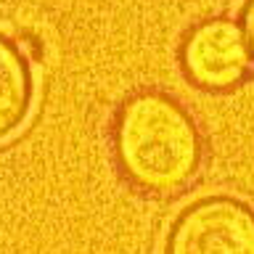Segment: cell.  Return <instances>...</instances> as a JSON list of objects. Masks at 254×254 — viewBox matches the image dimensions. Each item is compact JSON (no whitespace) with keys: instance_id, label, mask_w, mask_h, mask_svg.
Segmentation results:
<instances>
[{"instance_id":"3957f363","label":"cell","mask_w":254,"mask_h":254,"mask_svg":"<svg viewBox=\"0 0 254 254\" xmlns=\"http://www.w3.org/2000/svg\"><path fill=\"white\" fill-rule=\"evenodd\" d=\"M249 45L230 19H206L188 29L180 45V66L190 85L206 93H228L249 74Z\"/></svg>"},{"instance_id":"7a4b0ae2","label":"cell","mask_w":254,"mask_h":254,"mask_svg":"<svg viewBox=\"0 0 254 254\" xmlns=\"http://www.w3.org/2000/svg\"><path fill=\"white\" fill-rule=\"evenodd\" d=\"M164 254H254V209L228 193L196 198L172 220Z\"/></svg>"},{"instance_id":"5b68a950","label":"cell","mask_w":254,"mask_h":254,"mask_svg":"<svg viewBox=\"0 0 254 254\" xmlns=\"http://www.w3.org/2000/svg\"><path fill=\"white\" fill-rule=\"evenodd\" d=\"M241 32L249 45V56L254 59V0H246L241 8Z\"/></svg>"},{"instance_id":"6da1fadb","label":"cell","mask_w":254,"mask_h":254,"mask_svg":"<svg viewBox=\"0 0 254 254\" xmlns=\"http://www.w3.org/2000/svg\"><path fill=\"white\" fill-rule=\"evenodd\" d=\"M114 156L135 188L167 196L198 175L204 156L201 132L190 114L162 90H138L117 109Z\"/></svg>"},{"instance_id":"277c9868","label":"cell","mask_w":254,"mask_h":254,"mask_svg":"<svg viewBox=\"0 0 254 254\" xmlns=\"http://www.w3.org/2000/svg\"><path fill=\"white\" fill-rule=\"evenodd\" d=\"M35 101L32 66L21 48L0 35V140L11 138L27 122Z\"/></svg>"}]
</instances>
